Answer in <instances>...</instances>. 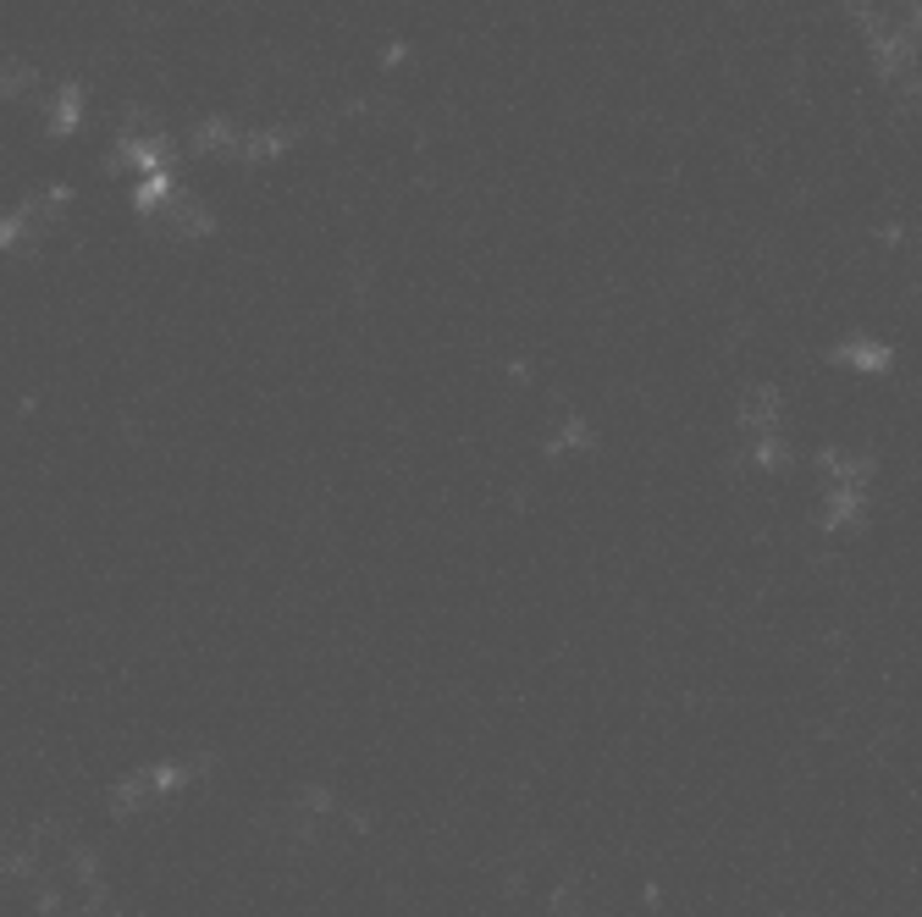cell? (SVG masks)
Masks as SVG:
<instances>
[{"label": "cell", "mask_w": 922, "mask_h": 917, "mask_svg": "<svg viewBox=\"0 0 922 917\" xmlns=\"http://www.w3.org/2000/svg\"><path fill=\"white\" fill-rule=\"evenodd\" d=\"M139 205H145V221H150L155 233H166V238H199L210 221H205V210H199V199H188L177 183H166L160 171L145 177V188H139Z\"/></svg>", "instance_id": "1"}, {"label": "cell", "mask_w": 922, "mask_h": 917, "mask_svg": "<svg viewBox=\"0 0 922 917\" xmlns=\"http://www.w3.org/2000/svg\"><path fill=\"white\" fill-rule=\"evenodd\" d=\"M188 773L194 768L188 763H160V768H145V773H133V779H122L117 785V807L122 812H133V807H145V801H155V796H166V790H177V785H188Z\"/></svg>", "instance_id": "2"}]
</instances>
